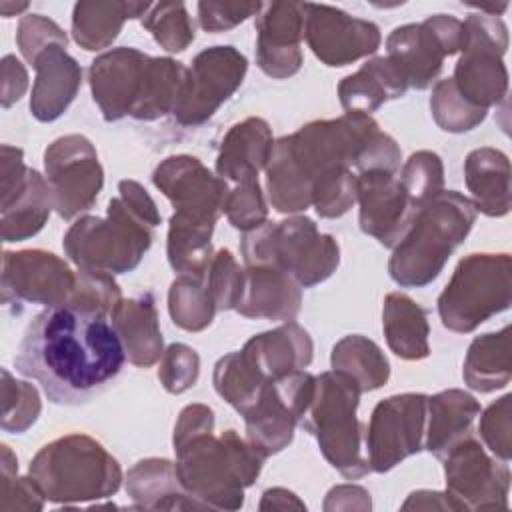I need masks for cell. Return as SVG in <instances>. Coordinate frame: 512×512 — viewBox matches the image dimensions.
Here are the masks:
<instances>
[{
    "mask_svg": "<svg viewBox=\"0 0 512 512\" xmlns=\"http://www.w3.org/2000/svg\"><path fill=\"white\" fill-rule=\"evenodd\" d=\"M126 358L106 312L64 302L32 318L14 368L36 380L50 402L78 406L100 396L120 376Z\"/></svg>",
    "mask_w": 512,
    "mask_h": 512,
    "instance_id": "cell-1",
    "label": "cell"
},
{
    "mask_svg": "<svg viewBox=\"0 0 512 512\" xmlns=\"http://www.w3.org/2000/svg\"><path fill=\"white\" fill-rule=\"evenodd\" d=\"M120 196L110 200L108 220L86 216L68 230L66 252L82 270L120 274L150 248V228L160 222L152 198L134 180L120 182Z\"/></svg>",
    "mask_w": 512,
    "mask_h": 512,
    "instance_id": "cell-2",
    "label": "cell"
},
{
    "mask_svg": "<svg viewBox=\"0 0 512 512\" xmlns=\"http://www.w3.org/2000/svg\"><path fill=\"white\" fill-rule=\"evenodd\" d=\"M186 68L170 58H150L134 48H116L90 66V86L108 122L126 114L154 120L174 110Z\"/></svg>",
    "mask_w": 512,
    "mask_h": 512,
    "instance_id": "cell-3",
    "label": "cell"
},
{
    "mask_svg": "<svg viewBox=\"0 0 512 512\" xmlns=\"http://www.w3.org/2000/svg\"><path fill=\"white\" fill-rule=\"evenodd\" d=\"M212 428L200 430L174 444L178 452L176 474L186 494L208 508L242 506V486H250L262 466V454L226 430L218 440Z\"/></svg>",
    "mask_w": 512,
    "mask_h": 512,
    "instance_id": "cell-4",
    "label": "cell"
},
{
    "mask_svg": "<svg viewBox=\"0 0 512 512\" xmlns=\"http://www.w3.org/2000/svg\"><path fill=\"white\" fill-rule=\"evenodd\" d=\"M476 220L472 200L456 190L440 192L414 216L404 238L394 246L388 270L400 286H426L444 268L452 250Z\"/></svg>",
    "mask_w": 512,
    "mask_h": 512,
    "instance_id": "cell-5",
    "label": "cell"
},
{
    "mask_svg": "<svg viewBox=\"0 0 512 512\" xmlns=\"http://www.w3.org/2000/svg\"><path fill=\"white\" fill-rule=\"evenodd\" d=\"M30 478L54 502L102 498L120 486L118 462L88 436H66L30 462Z\"/></svg>",
    "mask_w": 512,
    "mask_h": 512,
    "instance_id": "cell-6",
    "label": "cell"
},
{
    "mask_svg": "<svg viewBox=\"0 0 512 512\" xmlns=\"http://www.w3.org/2000/svg\"><path fill=\"white\" fill-rule=\"evenodd\" d=\"M360 392L358 382L346 372H324L316 378L310 406L298 422L318 438L326 460L346 478H360L370 470L360 454V422L356 420Z\"/></svg>",
    "mask_w": 512,
    "mask_h": 512,
    "instance_id": "cell-7",
    "label": "cell"
},
{
    "mask_svg": "<svg viewBox=\"0 0 512 512\" xmlns=\"http://www.w3.org/2000/svg\"><path fill=\"white\" fill-rule=\"evenodd\" d=\"M242 252L248 266H276L302 286L326 280L338 266V244L332 236L318 234L310 218L264 222L244 238Z\"/></svg>",
    "mask_w": 512,
    "mask_h": 512,
    "instance_id": "cell-8",
    "label": "cell"
},
{
    "mask_svg": "<svg viewBox=\"0 0 512 512\" xmlns=\"http://www.w3.org/2000/svg\"><path fill=\"white\" fill-rule=\"evenodd\" d=\"M510 306V256L470 254L456 266L438 298L442 324L454 332H472L478 324Z\"/></svg>",
    "mask_w": 512,
    "mask_h": 512,
    "instance_id": "cell-9",
    "label": "cell"
},
{
    "mask_svg": "<svg viewBox=\"0 0 512 512\" xmlns=\"http://www.w3.org/2000/svg\"><path fill=\"white\" fill-rule=\"evenodd\" d=\"M462 26L464 46L452 82L468 104L486 110L506 94L508 74L502 64L508 46L506 26L488 14H470Z\"/></svg>",
    "mask_w": 512,
    "mask_h": 512,
    "instance_id": "cell-10",
    "label": "cell"
},
{
    "mask_svg": "<svg viewBox=\"0 0 512 512\" xmlns=\"http://www.w3.org/2000/svg\"><path fill=\"white\" fill-rule=\"evenodd\" d=\"M464 46V26L448 14H436L422 24L398 26L386 40L388 58L402 70L408 86L426 88L442 70L444 56Z\"/></svg>",
    "mask_w": 512,
    "mask_h": 512,
    "instance_id": "cell-11",
    "label": "cell"
},
{
    "mask_svg": "<svg viewBox=\"0 0 512 512\" xmlns=\"http://www.w3.org/2000/svg\"><path fill=\"white\" fill-rule=\"evenodd\" d=\"M246 58L234 46H214L200 52L186 70L174 116L180 124L196 126L208 120L216 108L242 84Z\"/></svg>",
    "mask_w": 512,
    "mask_h": 512,
    "instance_id": "cell-12",
    "label": "cell"
},
{
    "mask_svg": "<svg viewBox=\"0 0 512 512\" xmlns=\"http://www.w3.org/2000/svg\"><path fill=\"white\" fill-rule=\"evenodd\" d=\"M48 188L62 218L88 210L102 188V168L84 136L58 138L44 154Z\"/></svg>",
    "mask_w": 512,
    "mask_h": 512,
    "instance_id": "cell-13",
    "label": "cell"
},
{
    "mask_svg": "<svg viewBox=\"0 0 512 512\" xmlns=\"http://www.w3.org/2000/svg\"><path fill=\"white\" fill-rule=\"evenodd\" d=\"M426 406L424 394H398L374 408L366 434L372 470L386 472L422 448Z\"/></svg>",
    "mask_w": 512,
    "mask_h": 512,
    "instance_id": "cell-14",
    "label": "cell"
},
{
    "mask_svg": "<svg viewBox=\"0 0 512 512\" xmlns=\"http://www.w3.org/2000/svg\"><path fill=\"white\" fill-rule=\"evenodd\" d=\"M304 34L326 66H346L380 46L376 24L326 4H304Z\"/></svg>",
    "mask_w": 512,
    "mask_h": 512,
    "instance_id": "cell-15",
    "label": "cell"
},
{
    "mask_svg": "<svg viewBox=\"0 0 512 512\" xmlns=\"http://www.w3.org/2000/svg\"><path fill=\"white\" fill-rule=\"evenodd\" d=\"M356 198L360 202V228L380 244L396 246L418 214L400 178L388 170H364L356 176Z\"/></svg>",
    "mask_w": 512,
    "mask_h": 512,
    "instance_id": "cell-16",
    "label": "cell"
},
{
    "mask_svg": "<svg viewBox=\"0 0 512 512\" xmlns=\"http://www.w3.org/2000/svg\"><path fill=\"white\" fill-rule=\"evenodd\" d=\"M76 278L70 268L50 252L22 250L4 252L2 298L32 304H64L72 298Z\"/></svg>",
    "mask_w": 512,
    "mask_h": 512,
    "instance_id": "cell-17",
    "label": "cell"
},
{
    "mask_svg": "<svg viewBox=\"0 0 512 512\" xmlns=\"http://www.w3.org/2000/svg\"><path fill=\"white\" fill-rule=\"evenodd\" d=\"M154 184L174 202L176 212L206 220L218 218L226 202V182L214 178L198 158L172 156L154 172Z\"/></svg>",
    "mask_w": 512,
    "mask_h": 512,
    "instance_id": "cell-18",
    "label": "cell"
},
{
    "mask_svg": "<svg viewBox=\"0 0 512 512\" xmlns=\"http://www.w3.org/2000/svg\"><path fill=\"white\" fill-rule=\"evenodd\" d=\"M54 206L50 188L42 176L22 166L18 160L14 172L2 162V238L4 242L34 236L50 216Z\"/></svg>",
    "mask_w": 512,
    "mask_h": 512,
    "instance_id": "cell-19",
    "label": "cell"
},
{
    "mask_svg": "<svg viewBox=\"0 0 512 512\" xmlns=\"http://www.w3.org/2000/svg\"><path fill=\"white\" fill-rule=\"evenodd\" d=\"M258 66L274 78L292 76L302 64L300 38L304 36V4L272 2L256 18Z\"/></svg>",
    "mask_w": 512,
    "mask_h": 512,
    "instance_id": "cell-20",
    "label": "cell"
},
{
    "mask_svg": "<svg viewBox=\"0 0 512 512\" xmlns=\"http://www.w3.org/2000/svg\"><path fill=\"white\" fill-rule=\"evenodd\" d=\"M442 458H446V494L454 498V508H462L464 496H500L506 500L508 466L492 462L468 434L452 444Z\"/></svg>",
    "mask_w": 512,
    "mask_h": 512,
    "instance_id": "cell-21",
    "label": "cell"
},
{
    "mask_svg": "<svg viewBox=\"0 0 512 512\" xmlns=\"http://www.w3.org/2000/svg\"><path fill=\"white\" fill-rule=\"evenodd\" d=\"M32 66L36 68V82L32 88L30 110L40 122L56 120L74 100L82 70L76 60L64 52L62 44H54L40 52Z\"/></svg>",
    "mask_w": 512,
    "mask_h": 512,
    "instance_id": "cell-22",
    "label": "cell"
},
{
    "mask_svg": "<svg viewBox=\"0 0 512 512\" xmlns=\"http://www.w3.org/2000/svg\"><path fill=\"white\" fill-rule=\"evenodd\" d=\"M236 310L250 318L290 320L300 310V292L276 266H248Z\"/></svg>",
    "mask_w": 512,
    "mask_h": 512,
    "instance_id": "cell-23",
    "label": "cell"
},
{
    "mask_svg": "<svg viewBox=\"0 0 512 512\" xmlns=\"http://www.w3.org/2000/svg\"><path fill=\"white\" fill-rule=\"evenodd\" d=\"M406 88L402 70L388 56H378L346 76L338 86V96L346 110L366 114L378 110L386 100L402 98Z\"/></svg>",
    "mask_w": 512,
    "mask_h": 512,
    "instance_id": "cell-24",
    "label": "cell"
},
{
    "mask_svg": "<svg viewBox=\"0 0 512 512\" xmlns=\"http://www.w3.org/2000/svg\"><path fill=\"white\" fill-rule=\"evenodd\" d=\"M244 352L268 380H274L310 364L312 340L306 330L288 322L274 332H264L248 340Z\"/></svg>",
    "mask_w": 512,
    "mask_h": 512,
    "instance_id": "cell-25",
    "label": "cell"
},
{
    "mask_svg": "<svg viewBox=\"0 0 512 512\" xmlns=\"http://www.w3.org/2000/svg\"><path fill=\"white\" fill-rule=\"evenodd\" d=\"M112 324L118 330L126 356L136 366H150L162 354V334L158 328L152 296L120 300L110 312Z\"/></svg>",
    "mask_w": 512,
    "mask_h": 512,
    "instance_id": "cell-26",
    "label": "cell"
},
{
    "mask_svg": "<svg viewBox=\"0 0 512 512\" xmlns=\"http://www.w3.org/2000/svg\"><path fill=\"white\" fill-rule=\"evenodd\" d=\"M270 128L260 118H248L232 126L222 142L216 170L220 178L240 182L248 176H258V170L268 162L272 152Z\"/></svg>",
    "mask_w": 512,
    "mask_h": 512,
    "instance_id": "cell-27",
    "label": "cell"
},
{
    "mask_svg": "<svg viewBox=\"0 0 512 512\" xmlns=\"http://www.w3.org/2000/svg\"><path fill=\"white\" fill-rule=\"evenodd\" d=\"M466 184L474 206L488 216H504L510 210V162L494 148H478L468 154Z\"/></svg>",
    "mask_w": 512,
    "mask_h": 512,
    "instance_id": "cell-28",
    "label": "cell"
},
{
    "mask_svg": "<svg viewBox=\"0 0 512 512\" xmlns=\"http://www.w3.org/2000/svg\"><path fill=\"white\" fill-rule=\"evenodd\" d=\"M384 334L392 352L406 360L426 358L428 322L426 310L406 294L394 292L384 300Z\"/></svg>",
    "mask_w": 512,
    "mask_h": 512,
    "instance_id": "cell-29",
    "label": "cell"
},
{
    "mask_svg": "<svg viewBox=\"0 0 512 512\" xmlns=\"http://www.w3.org/2000/svg\"><path fill=\"white\" fill-rule=\"evenodd\" d=\"M150 8L140 2H78L72 14L74 40L84 50L106 48L126 18H138Z\"/></svg>",
    "mask_w": 512,
    "mask_h": 512,
    "instance_id": "cell-30",
    "label": "cell"
},
{
    "mask_svg": "<svg viewBox=\"0 0 512 512\" xmlns=\"http://www.w3.org/2000/svg\"><path fill=\"white\" fill-rule=\"evenodd\" d=\"M430 428L426 450L442 458L452 444L468 434L474 416L480 412L478 402L462 390H446L428 398Z\"/></svg>",
    "mask_w": 512,
    "mask_h": 512,
    "instance_id": "cell-31",
    "label": "cell"
},
{
    "mask_svg": "<svg viewBox=\"0 0 512 512\" xmlns=\"http://www.w3.org/2000/svg\"><path fill=\"white\" fill-rule=\"evenodd\" d=\"M214 220L174 212L168 230V260L174 270L204 276L210 260V234Z\"/></svg>",
    "mask_w": 512,
    "mask_h": 512,
    "instance_id": "cell-32",
    "label": "cell"
},
{
    "mask_svg": "<svg viewBox=\"0 0 512 512\" xmlns=\"http://www.w3.org/2000/svg\"><path fill=\"white\" fill-rule=\"evenodd\" d=\"M508 332L510 326H504L498 334L478 336L470 344L464 362V380L470 388L492 392L510 382Z\"/></svg>",
    "mask_w": 512,
    "mask_h": 512,
    "instance_id": "cell-33",
    "label": "cell"
},
{
    "mask_svg": "<svg viewBox=\"0 0 512 512\" xmlns=\"http://www.w3.org/2000/svg\"><path fill=\"white\" fill-rule=\"evenodd\" d=\"M268 378L242 350L218 360L214 368L216 392L242 416L258 402Z\"/></svg>",
    "mask_w": 512,
    "mask_h": 512,
    "instance_id": "cell-34",
    "label": "cell"
},
{
    "mask_svg": "<svg viewBox=\"0 0 512 512\" xmlns=\"http://www.w3.org/2000/svg\"><path fill=\"white\" fill-rule=\"evenodd\" d=\"M332 368L352 376L362 392L380 388L390 374L386 356L360 334L346 336L332 348Z\"/></svg>",
    "mask_w": 512,
    "mask_h": 512,
    "instance_id": "cell-35",
    "label": "cell"
},
{
    "mask_svg": "<svg viewBox=\"0 0 512 512\" xmlns=\"http://www.w3.org/2000/svg\"><path fill=\"white\" fill-rule=\"evenodd\" d=\"M214 304L202 286V276L182 274L170 288V316L184 330H202L212 322Z\"/></svg>",
    "mask_w": 512,
    "mask_h": 512,
    "instance_id": "cell-36",
    "label": "cell"
},
{
    "mask_svg": "<svg viewBox=\"0 0 512 512\" xmlns=\"http://www.w3.org/2000/svg\"><path fill=\"white\" fill-rule=\"evenodd\" d=\"M142 24L168 52H182L194 40V26L184 4H154Z\"/></svg>",
    "mask_w": 512,
    "mask_h": 512,
    "instance_id": "cell-37",
    "label": "cell"
},
{
    "mask_svg": "<svg viewBox=\"0 0 512 512\" xmlns=\"http://www.w3.org/2000/svg\"><path fill=\"white\" fill-rule=\"evenodd\" d=\"M430 108L436 122L442 126V130H448V132L470 130L478 122H482L486 116V110L474 108L458 94L452 78L440 80L436 84L434 94L430 98Z\"/></svg>",
    "mask_w": 512,
    "mask_h": 512,
    "instance_id": "cell-38",
    "label": "cell"
},
{
    "mask_svg": "<svg viewBox=\"0 0 512 512\" xmlns=\"http://www.w3.org/2000/svg\"><path fill=\"white\" fill-rule=\"evenodd\" d=\"M410 200L422 208L442 188V162L434 152H416L410 156L400 178Z\"/></svg>",
    "mask_w": 512,
    "mask_h": 512,
    "instance_id": "cell-39",
    "label": "cell"
},
{
    "mask_svg": "<svg viewBox=\"0 0 512 512\" xmlns=\"http://www.w3.org/2000/svg\"><path fill=\"white\" fill-rule=\"evenodd\" d=\"M224 212L238 230H256L264 224L266 204L260 194L258 176H248L236 182V188L226 196Z\"/></svg>",
    "mask_w": 512,
    "mask_h": 512,
    "instance_id": "cell-40",
    "label": "cell"
},
{
    "mask_svg": "<svg viewBox=\"0 0 512 512\" xmlns=\"http://www.w3.org/2000/svg\"><path fill=\"white\" fill-rule=\"evenodd\" d=\"M244 274L236 266L230 250H220L210 264V282L208 296L216 310L236 308L242 294Z\"/></svg>",
    "mask_w": 512,
    "mask_h": 512,
    "instance_id": "cell-41",
    "label": "cell"
},
{
    "mask_svg": "<svg viewBox=\"0 0 512 512\" xmlns=\"http://www.w3.org/2000/svg\"><path fill=\"white\" fill-rule=\"evenodd\" d=\"M16 40H18L20 52L28 62H34V58L40 52H44L54 44L66 46V34L60 30V26L40 14H28L20 20Z\"/></svg>",
    "mask_w": 512,
    "mask_h": 512,
    "instance_id": "cell-42",
    "label": "cell"
},
{
    "mask_svg": "<svg viewBox=\"0 0 512 512\" xmlns=\"http://www.w3.org/2000/svg\"><path fill=\"white\" fill-rule=\"evenodd\" d=\"M10 376V372H8ZM12 388L16 392V398L12 400L10 396H4V416H2V428L10 434H20L24 432L30 424L36 422L40 414V400L38 392L34 386L26 382L12 380Z\"/></svg>",
    "mask_w": 512,
    "mask_h": 512,
    "instance_id": "cell-43",
    "label": "cell"
},
{
    "mask_svg": "<svg viewBox=\"0 0 512 512\" xmlns=\"http://www.w3.org/2000/svg\"><path fill=\"white\" fill-rule=\"evenodd\" d=\"M158 376L168 392L188 390L198 378V354L184 344H172L166 350Z\"/></svg>",
    "mask_w": 512,
    "mask_h": 512,
    "instance_id": "cell-44",
    "label": "cell"
},
{
    "mask_svg": "<svg viewBox=\"0 0 512 512\" xmlns=\"http://www.w3.org/2000/svg\"><path fill=\"white\" fill-rule=\"evenodd\" d=\"M264 8L260 2L250 4H230V2H200L198 4V20L200 26L208 32H222L248 16L258 14Z\"/></svg>",
    "mask_w": 512,
    "mask_h": 512,
    "instance_id": "cell-45",
    "label": "cell"
},
{
    "mask_svg": "<svg viewBox=\"0 0 512 512\" xmlns=\"http://www.w3.org/2000/svg\"><path fill=\"white\" fill-rule=\"evenodd\" d=\"M508 404H510V396L506 394L504 398H500L498 402H494L484 418H482V426H480V434L484 436L488 448L502 458L504 462L510 458V424H508Z\"/></svg>",
    "mask_w": 512,
    "mask_h": 512,
    "instance_id": "cell-46",
    "label": "cell"
},
{
    "mask_svg": "<svg viewBox=\"0 0 512 512\" xmlns=\"http://www.w3.org/2000/svg\"><path fill=\"white\" fill-rule=\"evenodd\" d=\"M28 4H8V2H0V12L4 18H10L12 12H18V10H24Z\"/></svg>",
    "mask_w": 512,
    "mask_h": 512,
    "instance_id": "cell-47",
    "label": "cell"
}]
</instances>
